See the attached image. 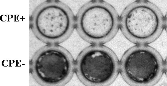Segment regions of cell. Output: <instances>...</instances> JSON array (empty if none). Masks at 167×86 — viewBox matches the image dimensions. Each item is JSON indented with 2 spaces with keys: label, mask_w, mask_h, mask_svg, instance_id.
Here are the masks:
<instances>
[{
  "label": "cell",
  "mask_w": 167,
  "mask_h": 86,
  "mask_svg": "<svg viewBox=\"0 0 167 86\" xmlns=\"http://www.w3.org/2000/svg\"><path fill=\"white\" fill-rule=\"evenodd\" d=\"M75 19L70 8L59 0L46 1L35 10L31 27L36 36L49 44L65 41L75 29Z\"/></svg>",
  "instance_id": "cell-3"
},
{
  "label": "cell",
  "mask_w": 167,
  "mask_h": 86,
  "mask_svg": "<svg viewBox=\"0 0 167 86\" xmlns=\"http://www.w3.org/2000/svg\"><path fill=\"white\" fill-rule=\"evenodd\" d=\"M165 68L164 61L156 49L148 45H136L123 54L119 73L130 86H151L160 80Z\"/></svg>",
  "instance_id": "cell-4"
},
{
  "label": "cell",
  "mask_w": 167,
  "mask_h": 86,
  "mask_svg": "<svg viewBox=\"0 0 167 86\" xmlns=\"http://www.w3.org/2000/svg\"><path fill=\"white\" fill-rule=\"evenodd\" d=\"M34 58V75L41 84L63 85L69 82L75 72V62L72 55L58 44H49L42 48Z\"/></svg>",
  "instance_id": "cell-6"
},
{
  "label": "cell",
  "mask_w": 167,
  "mask_h": 86,
  "mask_svg": "<svg viewBox=\"0 0 167 86\" xmlns=\"http://www.w3.org/2000/svg\"><path fill=\"white\" fill-rule=\"evenodd\" d=\"M163 13L155 4L137 0L128 4L120 16V29L129 41L148 45L159 37L166 26Z\"/></svg>",
  "instance_id": "cell-1"
},
{
  "label": "cell",
  "mask_w": 167,
  "mask_h": 86,
  "mask_svg": "<svg viewBox=\"0 0 167 86\" xmlns=\"http://www.w3.org/2000/svg\"><path fill=\"white\" fill-rule=\"evenodd\" d=\"M120 62L115 53L103 45L92 44L84 49L75 62V72L87 86L112 83L119 73Z\"/></svg>",
  "instance_id": "cell-5"
},
{
  "label": "cell",
  "mask_w": 167,
  "mask_h": 86,
  "mask_svg": "<svg viewBox=\"0 0 167 86\" xmlns=\"http://www.w3.org/2000/svg\"><path fill=\"white\" fill-rule=\"evenodd\" d=\"M75 29L84 40L103 45L112 40L120 29V16L115 8L103 0H92L84 5L76 16Z\"/></svg>",
  "instance_id": "cell-2"
}]
</instances>
